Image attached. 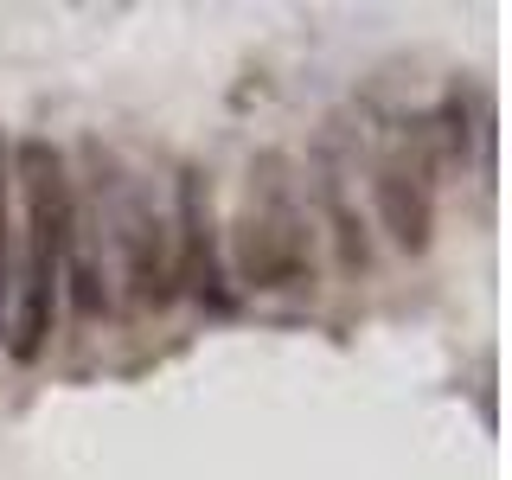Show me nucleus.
Segmentation results:
<instances>
[{
	"mask_svg": "<svg viewBox=\"0 0 512 480\" xmlns=\"http://www.w3.org/2000/svg\"><path fill=\"white\" fill-rule=\"evenodd\" d=\"M7 180H20L26 199V263H20V314L7 320V346L13 359L32 365L52 340V308H58V276H64V250H71V218H77V186L64 154L45 135H26L20 148H7Z\"/></svg>",
	"mask_w": 512,
	"mask_h": 480,
	"instance_id": "obj_1",
	"label": "nucleus"
},
{
	"mask_svg": "<svg viewBox=\"0 0 512 480\" xmlns=\"http://www.w3.org/2000/svg\"><path fill=\"white\" fill-rule=\"evenodd\" d=\"M231 263L244 276V288H263V295L301 288L314 276V237H308V218H301V199H295L282 154H263L250 167L244 205L231 218Z\"/></svg>",
	"mask_w": 512,
	"mask_h": 480,
	"instance_id": "obj_2",
	"label": "nucleus"
},
{
	"mask_svg": "<svg viewBox=\"0 0 512 480\" xmlns=\"http://www.w3.org/2000/svg\"><path fill=\"white\" fill-rule=\"evenodd\" d=\"M116 244H122V282L128 308L167 314L180 301V256H173V218L154 212L148 192H128L116 212Z\"/></svg>",
	"mask_w": 512,
	"mask_h": 480,
	"instance_id": "obj_3",
	"label": "nucleus"
},
{
	"mask_svg": "<svg viewBox=\"0 0 512 480\" xmlns=\"http://www.w3.org/2000/svg\"><path fill=\"white\" fill-rule=\"evenodd\" d=\"M372 205L378 224L404 256H423L436 237V186H429V154L416 141H397L372 173Z\"/></svg>",
	"mask_w": 512,
	"mask_h": 480,
	"instance_id": "obj_4",
	"label": "nucleus"
},
{
	"mask_svg": "<svg viewBox=\"0 0 512 480\" xmlns=\"http://www.w3.org/2000/svg\"><path fill=\"white\" fill-rule=\"evenodd\" d=\"M173 256H180V295L205 308H231L224 288V256H218V218H212V180L199 167H180V212H173Z\"/></svg>",
	"mask_w": 512,
	"mask_h": 480,
	"instance_id": "obj_5",
	"label": "nucleus"
},
{
	"mask_svg": "<svg viewBox=\"0 0 512 480\" xmlns=\"http://www.w3.org/2000/svg\"><path fill=\"white\" fill-rule=\"evenodd\" d=\"M327 212H333V237H340V269L346 276H365V269H372V244H365L352 205L340 199V186H327Z\"/></svg>",
	"mask_w": 512,
	"mask_h": 480,
	"instance_id": "obj_6",
	"label": "nucleus"
},
{
	"mask_svg": "<svg viewBox=\"0 0 512 480\" xmlns=\"http://www.w3.org/2000/svg\"><path fill=\"white\" fill-rule=\"evenodd\" d=\"M13 320V224H7V141H0V340Z\"/></svg>",
	"mask_w": 512,
	"mask_h": 480,
	"instance_id": "obj_7",
	"label": "nucleus"
}]
</instances>
